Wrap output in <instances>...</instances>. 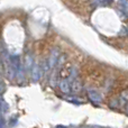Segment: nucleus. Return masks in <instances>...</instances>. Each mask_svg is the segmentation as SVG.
I'll return each mask as SVG.
<instances>
[{
	"instance_id": "nucleus-10",
	"label": "nucleus",
	"mask_w": 128,
	"mask_h": 128,
	"mask_svg": "<svg viewBox=\"0 0 128 128\" xmlns=\"http://www.w3.org/2000/svg\"><path fill=\"white\" fill-rule=\"evenodd\" d=\"M125 112H126V115L128 116V104L126 106V108H125Z\"/></svg>"
},
{
	"instance_id": "nucleus-5",
	"label": "nucleus",
	"mask_w": 128,
	"mask_h": 128,
	"mask_svg": "<svg viewBox=\"0 0 128 128\" xmlns=\"http://www.w3.org/2000/svg\"><path fill=\"white\" fill-rule=\"evenodd\" d=\"M0 111H1L2 114H6L7 111H8V104H7V102L4 101V99H2L1 94H0Z\"/></svg>"
},
{
	"instance_id": "nucleus-11",
	"label": "nucleus",
	"mask_w": 128,
	"mask_h": 128,
	"mask_svg": "<svg viewBox=\"0 0 128 128\" xmlns=\"http://www.w3.org/2000/svg\"><path fill=\"white\" fill-rule=\"evenodd\" d=\"M56 128H66V127H64V126H58Z\"/></svg>"
},
{
	"instance_id": "nucleus-8",
	"label": "nucleus",
	"mask_w": 128,
	"mask_h": 128,
	"mask_svg": "<svg viewBox=\"0 0 128 128\" xmlns=\"http://www.w3.org/2000/svg\"><path fill=\"white\" fill-rule=\"evenodd\" d=\"M0 128H4V120L1 116H0Z\"/></svg>"
},
{
	"instance_id": "nucleus-9",
	"label": "nucleus",
	"mask_w": 128,
	"mask_h": 128,
	"mask_svg": "<svg viewBox=\"0 0 128 128\" xmlns=\"http://www.w3.org/2000/svg\"><path fill=\"white\" fill-rule=\"evenodd\" d=\"M4 91V83L0 81V94H1Z\"/></svg>"
},
{
	"instance_id": "nucleus-7",
	"label": "nucleus",
	"mask_w": 128,
	"mask_h": 128,
	"mask_svg": "<svg viewBox=\"0 0 128 128\" xmlns=\"http://www.w3.org/2000/svg\"><path fill=\"white\" fill-rule=\"evenodd\" d=\"M91 4L93 6H108V4H112V1H92Z\"/></svg>"
},
{
	"instance_id": "nucleus-3",
	"label": "nucleus",
	"mask_w": 128,
	"mask_h": 128,
	"mask_svg": "<svg viewBox=\"0 0 128 128\" xmlns=\"http://www.w3.org/2000/svg\"><path fill=\"white\" fill-rule=\"evenodd\" d=\"M58 88H60L61 92L65 93V94L72 92V84H71V82L68 81V79L60 80V81H58Z\"/></svg>"
},
{
	"instance_id": "nucleus-2",
	"label": "nucleus",
	"mask_w": 128,
	"mask_h": 128,
	"mask_svg": "<svg viewBox=\"0 0 128 128\" xmlns=\"http://www.w3.org/2000/svg\"><path fill=\"white\" fill-rule=\"evenodd\" d=\"M88 98L93 104H96V106L100 104L102 101L101 94H100L97 90H94V89H89L88 90Z\"/></svg>"
},
{
	"instance_id": "nucleus-6",
	"label": "nucleus",
	"mask_w": 128,
	"mask_h": 128,
	"mask_svg": "<svg viewBox=\"0 0 128 128\" xmlns=\"http://www.w3.org/2000/svg\"><path fill=\"white\" fill-rule=\"evenodd\" d=\"M65 100L68 102H71V104H83V101L78 99L76 97H66Z\"/></svg>"
},
{
	"instance_id": "nucleus-4",
	"label": "nucleus",
	"mask_w": 128,
	"mask_h": 128,
	"mask_svg": "<svg viewBox=\"0 0 128 128\" xmlns=\"http://www.w3.org/2000/svg\"><path fill=\"white\" fill-rule=\"evenodd\" d=\"M118 102H119V106H127L128 104V90H124L119 96L117 97Z\"/></svg>"
},
{
	"instance_id": "nucleus-12",
	"label": "nucleus",
	"mask_w": 128,
	"mask_h": 128,
	"mask_svg": "<svg viewBox=\"0 0 128 128\" xmlns=\"http://www.w3.org/2000/svg\"><path fill=\"white\" fill-rule=\"evenodd\" d=\"M0 71H1V64H0Z\"/></svg>"
},
{
	"instance_id": "nucleus-1",
	"label": "nucleus",
	"mask_w": 128,
	"mask_h": 128,
	"mask_svg": "<svg viewBox=\"0 0 128 128\" xmlns=\"http://www.w3.org/2000/svg\"><path fill=\"white\" fill-rule=\"evenodd\" d=\"M61 58V51L58 47H54L50 53V58L47 60V70H52L55 68V65L58 63V60Z\"/></svg>"
}]
</instances>
